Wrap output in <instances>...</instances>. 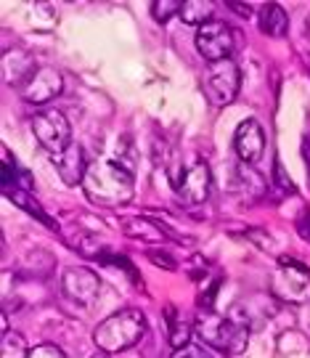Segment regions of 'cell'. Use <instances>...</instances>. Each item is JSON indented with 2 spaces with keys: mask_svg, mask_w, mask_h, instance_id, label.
Returning a JSON list of instances; mask_svg holds the SVG:
<instances>
[{
  "mask_svg": "<svg viewBox=\"0 0 310 358\" xmlns=\"http://www.w3.org/2000/svg\"><path fill=\"white\" fill-rule=\"evenodd\" d=\"M82 192L96 205L119 207L133 199L135 183H133V173L117 165L115 159H96L82 178Z\"/></svg>",
  "mask_w": 310,
  "mask_h": 358,
  "instance_id": "obj_1",
  "label": "cell"
},
{
  "mask_svg": "<svg viewBox=\"0 0 310 358\" xmlns=\"http://www.w3.org/2000/svg\"><path fill=\"white\" fill-rule=\"evenodd\" d=\"M143 334H146V316L135 308H122L112 316H106L96 327L93 343L101 353L115 356V353H122L135 345Z\"/></svg>",
  "mask_w": 310,
  "mask_h": 358,
  "instance_id": "obj_2",
  "label": "cell"
},
{
  "mask_svg": "<svg viewBox=\"0 0 310 358\" xmlns=\"http://www.w3.org/2000/svg\"><path fill=\"white\" fill-rule=\"evenodd\" d=\"M196 334L205 345H209L218 353H228V356L244 353L246 343H249V327L244 321H236L231 316H218V313H199Z\"/></svg>",
  "mask_w": 310,
  "mask_h": 358,
  "instance_id": "obj_3",
  "label": "cell"
},
{
  "mask_svg": "<svg viewBox=\"0 0 310 358\" xmlns=\"http://www.w3.org/2000/svg\"><path fill=\"white\" fill-rule=\"evenodd\" d=\"M32 133L38 143L45 152L56 157L64 149L72 146V128H69V120H66L59 109H43L32 117Z\"/></svg>",
  "mask_w": 310,
  "mask_h": 358,
  "instance_id": "obj_4",
  "label": "cell"
},
{
  "mask_svg": "<svg viewBox=\"0 0 310 358\" xmlns=\"http://www.w3.org/2000/svg\"><path fill=\"white\" fill-rule=\"evenodd\" d=\"M273 294L284 303H310V271L292 260H279V273L273 276Z\"/></svg>",
  "mask_w": 310,
  "mask_h": 358,
  "instance_id": "obj_5",
  "label": "cell"
},
{
  "mask_svg": "<svg viewBox=\"0 0 310 358\" xmlns=\"http://www.w3.org/2000/svg\"><path fill=\"white\" fill-rule=\"evenodd\" d=\"M239 88H242V72L231 59L209 64L205 75V93L212 106H228L239 96Z\"/></svg>",
  "mask_w": 310,
  "mask_h": 358,
  "instance_id": "obj_6",
  "label": "cell"
},
{
  "mask_svg": "<svg viewBox=\"0 0 310 358\" xmlns=\"http://www.w3.org/2000/svg\"><path fill=\"white\" fill-rule=\"evenodd\" d=\"M196 48L207 62L218 64V62L231 59V53L236 51V35L226 22L212 19L196 29Z\"/></svg>",
  "mask_w": 310,
  "mask_h": 358,
  "instance_id": "obj_7",
  "label": "cell"
},
{
  "mask_svg": "<svg viewBox=\"0 0 310 358\" xmlns=\"http://www.w3.org/2000/svg\"><path fill=\"white\" fill-rule=\"evenodd\" d=\"M209 192H212V176H209V167L205 162L189 165L175 178V194H178V199H181L183 205H205Z\"/></svg>",
  "mask_w": 310,
  "mask_h": 358,
  "instance_id": "obj_8",
  "label": "cell"
},
{
  "mask_svg": "<svg viewBox=\"0 0 310 358\" xmlns=\"http://www.w3.org/2000/svg\"><path fill=\"white\" fill-rule=\"evenodd\" d=\"M61 289L69 300H75L80 306H93V300L101 292V282L91 268L75 266L61 273Z\"/></svg>",
  "mask_w": 310,
  "mask_h": 358,
  "instance_id": "obj_9",
  "label": "cell"
},
{
  "mask_svg": "<svg viewBox=\"0 0 310 358\" xmlns=\"http://www.w3.org/2000/svg\"><path fill=\"white\" fill-rule=\"evenodd\" d=\"M40 66L35 62V56L27 51V48H8L3 51V59H0V72H3V80L13 85V88H24L27 83L35 77Z\"/></svg>",
  "mask_w": 310,
  "mask_h": 358,
  "instance_id": "obj_10",
  "label": "cell"
},
{
  "mask_svg": "<svg viewBox=\"0 0 310 358\" xmlns=\"http://www.w3.org/2000/svg\"><path fill=\"white\" fill-rule=\"evenodd\" d=\"M64 90V77L56 66H40L35 77L22 88V99L29 103H48Z\"/></svg>",
  "mask_w": 310,
  "mask_h": 358,
  "instance_id": "obj_11",
  "label": "cell"
},
{
  "mask_svg": "<svg viewBox=\"0 0 310 358\" xmlns=\"http://www.w3.org/2000/svg\"><path fill=\"white\" fill-rule=\"evenodd\" d=\"M233 149L239 154V159L244 165H252L258 162L263 152H265V133L260 128L258 120H244L236 133H233Z\"/></svg>",
  "mask_w": 310,
  "mask_h": 358,
  "instance_id": "obj_12",
  "label": "cell"
},
{
  "mask_svg": "<svg viewBox=\"0 0 310 358\" xmlns=\"http://www.w3.org/2000/svg\"><path fill=\"white\" fill-rule=\"evenodd\" d=\"M51 159H53V167L59 170V176H61V180H64L66 186H78V183H82L85 173H88V167H91L88 165V159H85V149L75 141H72L69 149H64V152L51 157Z\"/></svg>",
  "mask_w": 310,
  "mask_h": 358,
  "instance_id": "obj_13",
  "label": "cell"
},
{
  "mask_svg": "<svg viewBox=\"0 0 310 358\" xmlns=\"http://www.w3.org/2000/svg\"><path fill=\"white\" fill-rule=\"evenodd\" d=\"M122 231L125 236L135 239V242H146V244H162L168 239V231L162 229L159 223L149 220L143 215H133L128 220H122Z\"/></svg>",
  "mask_w": 310,
  "mask_h": 358,
  "instance_id": "obj_14",
  "label": "cell"
},
{
  "mask_svg": "<svg viewBox=\"0 0 310 358\" xmlns=\"http://www.w3.org/2000/svg\"><path fill=\"white\" fill-rule=\"evenodd\" d=\"M258 24L263 29V35H268V38H284L286 29H289V19H286V11L279 3H265L260 8Z\"/></svg>",
  "mask_w": 310,
  "mask_h": 358,
  "instance_id": "obj_15",
  "label": "cell"
},
{
  "mask_svg": "<svg viewBox=\"0 0 310 358\" xmlns=\"http://www.w3.org/2000/svg\"><path fill=\"white\" fill-rule=\"evenodd\" d=\"M165 321H168L170 345L175 348V350L191 345V332H194V329H191V324H189V321L178 319V310H175V306L165 308Z\"/></svg>",
  "mask_w": 310,
  "mask_h": 358,
  "instance_id": "obj_16",
  "label": "cell"
},
{
  "mask_svg": "<svg viewBox=\"0 0 310 358\" xmlns=\"http://www.w3.org/2000/svg\"><path fill=\"white\" fill-rule=\"evenodd\" d=\"M212 13H215V3L212 0H183L181 19L186 24H207L212 22Z\"/></svg>",
  "mask_w": 310,
  "mask_h": 358,
  "instance_id": "obj_17",
  "label": "cell"
},
{
  "mask_svg": "<svg viewBox=\"0 0 310 358\" xmlns=\"http://www.w3.org/2000/svg\"><path fill=\"white\" fill-rule=\"evenodd\" d=\"M236 189L244 194V196H263L265 194V180L260 178L258 170H252V165L236 167Z\"/></svg>",
  "mask_w": 310,
  "mask_h": 358,
  "instance_id": "obj_18",
  "label": "cell"
},
{
  "mask_svg": "<svg viewBox=\"0 0 310 358\" xmlns=\"http://www.w3.org/2000/svg\"><path fill=\"white\" fill-rule=\"evenodd\" d=\"M29 350L32 348L19 332L0 334V358H29Z\"/></svg>",
  "mask_w": 310,
  "mask_h": 358,
  "instance_id": "obj_19",
  "label": "cell"
},
{
  "mask_svg": "<svg viewBox=\"0 0 310 358\" xmlns=\"http://www.w3.org/2000/svg\"><path fill=\"white\" fill-rule=\"evenodd\" d=\"M181 8H183V0H154L152 3V16H154L159 24H165L175 13H181Z\"/></svg>",
  "mask_w": 310,
  "mask_h": 358,
  "instance_id": "obj_20",
  "label": "cell"
},
{
  "mask_svg": "<svg viewBox=\"0 0 310 358\" xmlns=\"http://www.w3.org/2000/svg\"><path fill=\"white\" fill-rule=\"evenodd\" d=\"M172 358H218V356H215V350L209 345H194V343H191V345L175 350Z\"/></svg>",
  "mask_w": 310,
  "mask_h": 358,
  "instance_id": "obj_21",
  "label": "cell"
},
{
  "mask_svg": "<svg viewBox=\"0 0 310 358\" xmlns=\"http://www.w3.org/2000/svg\"><path fill=\"white\" fill-rule=\"evenodd\" d=\"M29 358H66V356H64V350H61V348L45 343V345L32 348V350H29Z\"/></svg>",
  "mask_w": 310,
  "mask_h": 358,
  "instance_id": "obj_22",
  "label": "cell"
},
{
  "mask_svg": "<svg viewBox=\"0 0 310 358\" xmlns=\"http://www.w3.org/2000/svg\"><path fill=\"white\" fill-rule=\"evenodd\" d=\"M273 173H276V183H279V186H284L289 194H297L295 183L286 178V170H284V165H281V159H276V162H273Z\"/></svg>",
  "mask_w": 310,
  "mask_h": 358,
  "instance_id": "obj_23",
  "label": "cell"
},
{
  "mask_svg": "<svg viewBox=\"0 0 310 358\" xmlns=\"http://www.w3.org/2000/svg\"><path fill=\"white\" fill-rule=\"evenodd\" d=\"M149 257L154 260L159 268L175 271V257H172V255H165V252H156V250H152V252H149Z\"/></svg>",
  "mask_w": 310,
  "mask_h": 358,
  "instance_id": "obj_24",
  "label": "cell"
},
{
  "mask_svg": "<svg viewBox=\"0 0 310 358\" xmlns=\"http://www.w3.org/2000/svg\"><path fill=\"white\" fill-rule=\"evenodd\" d=\"M226 6H228V8H231V11H236V13H239V16H244V19H249V16H252V13H255V8H252V6H249V3H239V0H228V3H226Z\"/></svg>",
  "mask_w": 310,
  "mask_h": 358,
  "instance_id": "obj_25",
  "label": "cell"
},
{
  "mask_svg": "<svg viewBox=\"0 0 310 358\" xmlns=\"http://www.w3.org/2000/svg\"><path fill=\"white\" fill-rule=\"evenodd\" d=\"M297 231H300V236H302L305 242H310V210H305V213H302V217L297 220Z\"/></svg>",
  "mask_w": 310,
  "mask_h": 358,
  "instance_id": "obj_26",
  "label": "cell"
},
{
  "mask_svg": "<svg viewBox=\"0 0 310 358\" xmlns=\"http://www.w3.org/2000/svg\"><path fill=\"white\" fill-rule=\"evenodd\" d=\"M302 159H305V165L310 167V133L302 138Z\"/></svg>",
  "mask_w": 310,
  "mask_h": 358,
  "instance_id": "obj_27",
  "label": "cell"
},
{
  "mask_svg": "<svg viewBox=\"0 0 310 358\" xmlns=\"http://www.w3.org/2000/svg\"><path fill=\"white\" fill-rule=\"evenodd\" d=\"M305 324L310 327V303H305Z\"/></svg>",
  "mask_w": 310,
  "mask_h": 358,
  "instance_id": "obj_28",
  "label": "cell"
},
{
  "mask_svg": "<svg viewBox=\"0 0 310 358\" xmlns=\"http://www.w3.org/2000/svg\"><path fill=\"white\" fill-rule=\"evenodd\" d=\"M305 35H308V40H310V13H308V22H305Z\"/></svg>",
  "mask_w": 310,
  "mask_h": 358,
  "instance_id": "obj_29",
  "label": "cell"
},
{
  "mask_svg": "<svg viewBox=\"0 0 310 358\" xmlns=\"http://www.w3.org/2000/svg\"><path fill=\"white\" fill-rule=\"evenodd\" d=\"M93 358H109V356H106V353H96Z\"/></svg>",
  "mask_w": 310,
  "mask_h": 358,
  "instance_id": "obj_30",
  "label": "cell"
}]
</instances>
